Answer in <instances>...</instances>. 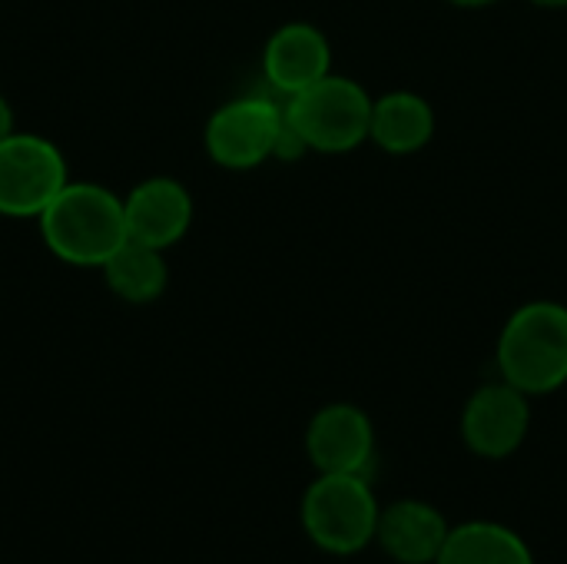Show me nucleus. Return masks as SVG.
<instances>
[{"instance_id": "obj_2", "label": "nucleus", "mask_w": 567, "mask_h": 564, "mask_svg": "<svg viewBox=\"0 0 567 564\" xmlns=\"http://www.w3.org/2000/svg\"><path fill=\"white\" fill-rule=\"evenodd\" d=\"M37 219L47 249L73 266H103L126 243L123 199L100 183H66Z\"/></svg>"}, {"instance_id": "obj_7", "label": "nucleus", "mask_w": 567, "mask_h": 564, "mask_svg": "<svg viewBox=\"0 0 567 564\" xmlns=\"http://www.w3.org/2000/svg\"><path fill=\"white\" fill-rule=\"evenodd\" d=\"M458 432L472 455L485 462L512 459L532 432V396L505 379H492L462 406Z\"/></svg>"}, {"instance_id": "obj_11", "label": "nucleus", "mask_w": 567, "mask_h": 564, "mask_svg": "<svg viewBox=\"0 0 567 564\" xmlns=\"http://www.w3.org/2000/svg\"><path fill=\"white\" fill-rule=\"evenodd\" d=\"M123 213L130 239L146 243L153 249H169L186 236L193 223V196L179 180L153 176L130 189V196L123 199Z\"/></svg>"}, {"instance_id": "obj_14", "label": "nucleus", "mask_w": 567, "mask_h": 564, "mask_svg": "<svg viewBox=\"0 0 567 564\" xmlns=\"http://www.w3.org/2000/svg\"><path fill=\"white\" fill-rule=\"evenodd\" d=\"M106 276V286L133 306L156 302L166 289L169 269L163 259V249H153L146 243H136L126 236V243L100 266Z\"/></svg>"}, {"instance_id": "obj_1", "label": "nucleus", "mask_w": 567, "mask_h": 564, "mask_svg": "<svg viewBox=\"0 0 567 564\" xmlns=\"http://www.w3.org/2000/svg\"><path fill=\"white\" fill-rule=\"evenodd\" d=\"M498 379L532 399L567 386V306L558 299H528L502 326L495 342Z\"/></svg>"}, {"instance_id": "obj_8", "label": "nucleus", "mask_w": 567, "mask_h": 564, "mask_svg": "<svg viewBox=\"0 0 567 564\" xmlns=\"http://www.w3.org/2000/svg\"><path fill=\"white\" fill-rule=\"evenodd\" d=\"M306 455L316 472L369 475L375 465V425L355 402H329L306 425Z\"/></svg>"}, {"instance_id": "obj_16", "label": "nucleus", "mask_w": 567, "mask_h": 564, "mask_svg": "<svg viewBox=\"0 0 567 564\" xmlns=\"http://www.w3.org/2000/svg\"><path fill=\"white\" fill-rule=\"evenodd\" d=\"M445 3L462 7V10H482V7H495V3H502V0H445Z\"/></svg>"}, {"instance_id": "obj_15", "label": "nucleus", "mask_w": 567, "mask_h": 564, "mask_svg": "<svg viewBox=\"0 0 567 564\" xmlns=\"http://www.w3.org/2000/svg\"><path fill=\"white\" fill-rule=\"evenodd\" d=\"M13 133V110H10V103L0 96V140H7Z\"/></svg>"}, {"instance_id": "obj_12", "label": "nucleus", "mask_w": 567, "mask_h": 564, "mask_svg": "<svg viewBox=\"0 0 567 564\" xmlns=\"http://www.w3.org/2000/svg\"><path fill=\"white\" fill-rule=\"evenodd\" d=\"M435 106L415 90H389L372 103L369 143L389 156H412L435 140Z\"/></svg>"}, {"instance_id": "obj_6", "label": "nucleus", "mask_w": 567, "mask_h": 564, "mask_svg": "<svg viewBox=\"0 0 567 564\" xmlns=\"http://www.w3.org/2000/svg\"><path fill=\"white\" fill-rule=\"evenodd\" d=\"M66 183V163L50 140L37 133L0 140V216H40Z\"/></svg>"}, {"instance_id": "obj_17", "label": "nucleus", "mask_w": 567, "mask_h": 564, "mask_svg": "<svg viewBox=\"0 0 567 564\" xmlns=\"http://www.w3.org/2000/svg\"><path fill=\"white\" fill-rule=\"evenodd\" d=\"M528 3L542 10H567V0H528Z\"/></svg>"}, {"instance_id": "obj_5", "label": "nucleus", "mask_w": 567, "mask_h": 564, "mask_svg": "<svg viewBox=\"0 0 567 564\" xmlns=\"http://www.w3.org/2000/svg\"><path fill=\"white\" fill-rule=\"evenodd\" d=\"M286 106L272 96H239L223 103L206 123V153L223 170H256L276 160Z\"/></svg>"}, {"instance_id": "obj_9", "label": "nucleus", "mask_w": 567, "mask_h": 564, "mask_svg": "<svg viewBox=\"0 0 567 564\" xmlns=\"http://www.w3.org/2000/svg\"><path fill=\"white\" fill-rule=\"evenodd\" d=\"M332 73V43L329 37L306 20L282 23L262 50V76L282 96H296L306 86Z\"/></svg>"}, {"instance_id": "obj_10", "label": "nucleus", "mask_w": 567, "mask_h": 564, "mask_svg": "<svg viewBox=\"0 0 567 564\" xmlns=\"http://www.w3.org/2000/svg\"><path fill=\"white\" fill-rule=\"evenodd\" d=\"M449 519L425 499H399L382 505L375 548L395 564H435L449 542Z\"/></svg>"}, {"instance_id": "obj_3", "label": "nucleus", "mask_w": 567, "mask_h": 564, "mask_svg": "<svg viewBox=\"0 0 567 564\" xmlns=\"http://www.w3.org/2000/svg\"><path fill=\"white\" fill-rule=\"evenodd\" d=\"M379 512L382 505L369 475L316 472L302 495L299 522L322 555L352 558L375 545Z\"/></svg>"}, {"instance_id": "obj_4", "label": "nucleus", "mask_w": 567, "mask_h": 564, "mask_svg": "<svg viewBox=\"0 0 567 564\" xmlns=\"http://www.w3.org/2000/svg\"><path fill=\"white\" fill-rule=\"evenodd\" d=\"M375 96L346 73H329L302 93L282 100L286 120L302 136L309 153H352L369 143Z\"/></svg>"}, {"instance_id": "obj_13", "label": "nucleus", "mask_w": 567, "mask_h": 564, "mask_svg": "<svg viewBox=\"0 0 567 564\" xmlns=\"http://www.w3.org/2000/svg\"><path fill=\"white\" fill-rule=\"evenodd\" d=\"M435 564H538L532 545L508 525L472 519L452 525L449 542Z\"/></svg>"}]
</instances>
